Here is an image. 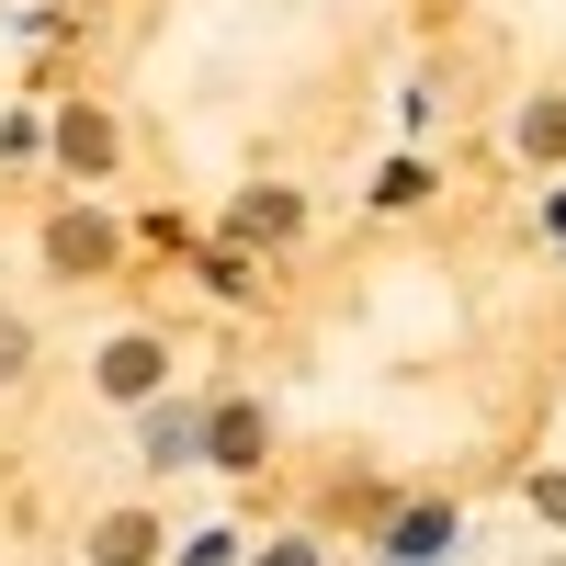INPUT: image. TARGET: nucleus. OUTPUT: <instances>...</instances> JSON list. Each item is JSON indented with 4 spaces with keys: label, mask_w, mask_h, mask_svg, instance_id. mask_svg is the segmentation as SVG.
<instances>
[{
    "label": "nucleus",
    "mask_w": 566,
    "mask_h": 566,
    "mask_svg": "<svg viewBox=\"0 0 566 566\" xmlns=\"http://www.w3.org/2000/svg\"><path fill=\"white\" fill-rule=\"evenodd\" d=\"M148 374H159V352H148V340H125V352H114V397H148Z\"/></svg>",
    "instance_id": "nucleus-1"
}]
</instances>
